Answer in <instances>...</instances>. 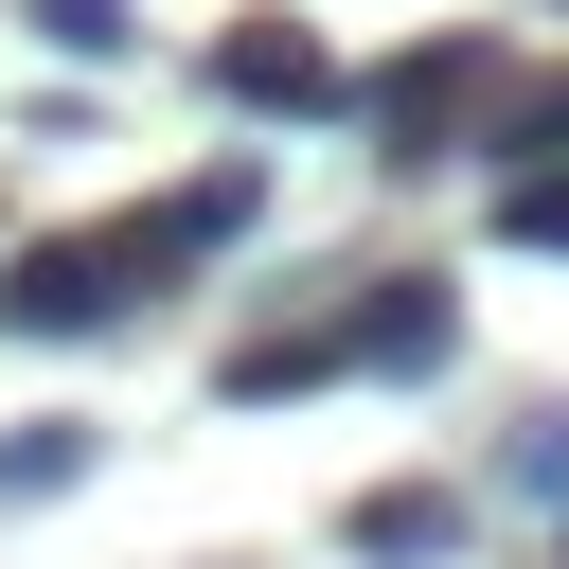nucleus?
Listing matches in <instances>:
<instances>
[{
    "label": "nucleus",
    "instance_id": "39448f33",
    "mask_svg": "<svg viewBox=\"0 0 569 569\" xmlns=\"http://www.w3.org/2000/svg\"><path fill=\"white\" fill-rule=\"evenodd\" d=\"M338 533H356L373 569H445V551H462V498H445V480H373Z\"/></svg>",
    "mask_w": 569,
    "mask_h": 569
},
{
    "label": "nucleus",
    "instance_id": "9b49d317",
    "mask_svg": "<svg viewBox=\"0 0 569 569\" xmlns=\"http://www.w3.org/2000/svg\"><path fill=\"white\" fill-rule=\"evenodd\" d=\"M18 18H36L53 53H124V0H18Z\"/></svg>",
    "mask_w": 569,
    "mask_h": 569
},
{
    "label": "nucleus",
    "instance_id": "f03ea898",
    "mask_svg": "<svg viewBox=\"0 0 569 569\" xmlns=\"http://www.w3.org/2000/svg\"><path fill=\"white\" fill-rule=\"evenodd\" d=\"M213 107H249V124H320V107H356V71H338L302 18H231V36H213Z\"/></svg>",
    "mask_w": 569,
    "mask_h": 569
},
{
    "label": "nucleus",
    "instance_id": "f257e3e1",
    "mask_svg": "<svg viewBox=\"0 0 569 569\" xmlns=\"http://www.w3.org/2000/svg\"><path fill=\"white\" fill-rule=\"evenodd\" d=\"M178 284V231L160 213H107V231H36L18 267H0V338H107V320H142Z\"/></svg>",
    "mask_w": 569,
    "mask_h": 569
},
{
    "label": "nucleus",
    "instance_id": "7ed1b4c3",
    "mask_svg": "<svg viewBox=\"0 0 569 569\" xmlns=\"http://www.w3.org/2000/svg\"><path fill=\"white\" fill-rule=\"evenodd\" d=\"M480 89H498V53H480V36H427V53H391V71L356 89V124H373V160H427Z\"/></svg>",
    "mask_w": 569,
    "mask_h": 569
},
{
    "label": "nucleus",
    "instance_id": "6e6552de",
    "mask_svg": "<svg viewBox=\"0 0 569 569\" xmlns=\"http://www.w3.org/2000/svg\"><path fill=\"white\" fill-rule=\"evenodd\" d=\"M160 231H178V267H196V249H231V231H249V160H213V178H196Z\"/></svg>",
    "mask_w": 569,
    "mask_h": 569
},
{
    "label": "nucleus",
    "instance_id": "423d86ee",
    "mask_svg": "<svg viewBox=\"0 0 569 569\" xmlns=\"http://www.w3.org/2000/svg\"><path fill=\"white\" fill-rule=\"evenodd\" d=\"M320 373H356V338H338V320H302V338H249L213 391H231V409H284V391H320Z\"/></svg>",
    "mask_w": 569,
    "mask_h": 569
},
{
    "label": "nucleus",
    "instance_id": "20e7f679",
    "mask_svg": "<svg viewBox=\"0 0 569 569\" xmlns=\"http://www.w3.org/2000/svg\"><path fill=\"white\" fill-rule=\"evenodd\" d=\"M338 338H356V373H445L462 356V302L427 267H373V302H338Z\"/></svg>",
    "mask_w": 569,
    "mask_h": 569
},
{
    "label": "nucleus",
    "instance_id": "1a4fd4ad",
    "mask_svg": "<svg viewBox=\"0 0 569 569\" xmlns=\"http://www.w3.org/2000/svg\"><path fill=\"white\" fill-rule=\"evenodd\" d=\"M498 231H516V249H569V160H533V178H498Z\"/></svg>",
    "mask_w": 569,
    "mask_h": 569
},
{
    "label": "nucleus",
    "instance_id": "9d476101",
    "mask_svg": "<svg viewBox=\"0 0 569 569\" xmlns=\"http://www.w3.org/2000/svg\"><path fill=\"white\" fill-rule=\"evenodd\" d=\"M498 480H516V498H551V516H569V409H533V427H516V445H498Z\"/></svg>",
    "mask_w": 569,
    "mask_h": 569
},
{
    "label": "nucleus",
    "instance_id": "0eeeda50",
    "mask_svg": "<svg viewBox=\"0 0 569 569\" xmlns=\"http://www.w3.org/2000/svg\"><path fill=\"white\" fill-rule=\"evenodd\" d=\"M71 480H89V427H71V409H53V427H18V445H0V498H71Z\"/></svg>",
    "mask_w": 569,
    "mask_h": 569
}]
</instances>
